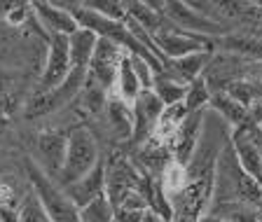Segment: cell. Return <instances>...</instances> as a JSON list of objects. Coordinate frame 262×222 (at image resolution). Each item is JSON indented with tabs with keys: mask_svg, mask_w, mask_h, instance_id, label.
Masks as SVG:
<instances>
[{
	"mask_svg": "<svg viewBox=\"0 0 262 222\" xmlns=\"http://www.w3.org/2000/svg\"><path fill=\"white\" fill-rule=\"evenodd\" d=\"M98 159H101V154H98L96 136L87 126H75L68 134L66 159H63V166H61L59 178H56V185L59 187H68V185L77 183L82 175H87L96 166Z\"/></svg>",
	"mask_w": 262,
	"mask_h": 222,
	"instance_id": "cell-1",
	"label": "cell"
},
{
	"mask_svg": "<svg viewBox=\"0 0 262 222\" xmlns=\"http://www.w3.org/2000/svg\"><path fill=\"white\" fill-rule=\"evenodd\" d=\"M26 173L33 185V194L38 196V201L42 204L49 220L52 222H82L80 208H75V204L66 196V192L54 183V178H49L38 164L28 162Z\"/></svg>",
	"mask_w": 262,
	"mask_h": 222,
	"instance_id": "cell-2",
	"label": "cell"
},
{
	"mask_svg": "<svg viewBox=\"0 0 262 222\" xmlns=\"http://www.w3.org/2000/svg\"><path fill=\"white\" fill-rule=\"evenodd\" d=\"M87 75L89 71H84V68H71L68 77L56 89L45 94H33L26 103V117H45V115L56 113L71 101H75L82 94V89H84Z\"/></svg>",
	"mask_w": 262,
	"mask_h": 222,
	"instance_id": "cell-3",
	"label": "cell"
},
{
	"mask_svg": "<svg viewBox=\"0 0 262 222\" xmlns=\"http://www.w3.org/2000/svg\"><path fill=\"white\" fill-rule=\"evenodd\" d=\"M159 12L166 16V21H171L176 28L190 33V35H204V38H223L227 35V28L223 24L213 21L208 16L199 14L190 3H180V0H169V3H157Z\"/></svg>",
	"mask_w": 262,
	"mask_h": 222,
	"instance_id": "cell-4",
	"label": "cell"
},
{
	"mask_svg": "<svg viewBox=\"0 0 262 222\" xmlns=\"http://www.w3.org/2000/svg\"><path fill=\"white\" fill-rule=\"evenodd\" d=\"M141 185V166L134 164L126 154H113L105 162V196L110 199L113 208H120V204L131 194L138 192Z\"/></svg>",
	"mask_w": 262,
	"mask_h": 222,
	"instance_id": "cell-5",
	"label": "cell"
},
{
	"mask_svg": "<svg viewBox=\"0 0 262 222\" xmlns=\"http://www.w3.org/2000/svg\"><path fill=\"white\" fill-rule=\"evenodd\" d=\"M232 150L236 162L262 187V129L255 124H241L232 129Z\"/></svg>",
	"mask_w": 262,
	"mask_h": 222,
	"instance_id": "cell-6",
	"label": "cell"
},
{
	"mask_svg": "<svg viewBox=\"0 0 262 222\" xmlns=\"http://www.w3.org/2000/svg\"><path fill=\"white\" fill-rule=\"evenodd\" d=\"M248 73H251V63L248 61H244L236 54H229V52H218V54H211L202 77L213 96V94L225 92L232 82L241 80V77H248Z\"/></svg>",
	"mask_w": 262,
	"mask_h": 222,
	"instance_id": "cell-7",
	"label": "cell"
},
{
	"mask_svg": "<svg viewBox=\"0 0 262 222\" xmlns=\"http://www.w3.org/2000/svg\"><path fill=\"white\" fill-rule=\"evenodd\" d=\"M157 47V52L164 56V63L171 59H183L190 54H199V52H215L213 38H204V35H190V33L180 31V28L171 26L169 31L150 35Z\"/></svg>",
	"mask_w": 262,
	"mask_h": 222,
	"instance_id": "cell-8",
	"label": "cell"
},
{
	"mask_svg": "<svg viewBox=\"0 0 262 222\" xmlns=\"http://www.w3.org/2000/svg\"><path fill=\"white\" fill-rule=\"evenodd\" d=\"M71 73V52H68V38L66 35H49L47 42V59H45V68L40 73L38 87L33 94H45L52 92L68 77Z\"/></svg>",
	"mask_w": 262,
	"mask_h": 222,
	"instance_id": "cell-9",
	"label": "cell"
},
{
	"mask_svg": "<svg viewBox=\"0 0 262 222\" xmlns=\"http://www.w3.org/2000/svg\"><path fill=\"white\" fill-rule=\"evenodd\" d=\"M124 56V49L117 47L115 42L105 38H98L94 56L89 61V77L96 80L105 92H113L115 82H117V73H120V63Z\"/></svg>",
	"mask_w": 262,
	"mask_h": 222,
	"instance_id": "cell-10",
	"label": "cell"
},
{
	"mask_svg": "<svg viewBox=\"0 0 262 222\" xmlns=\"http://www.w3.org/2000/svg\"><path fill=\"white\" fill-rule=\"evenodd\" d=\"M134 110V134H131V143L134 145H143L152 138L157 119L164 110V103L155 96L152 89H143L138 98L131 105Z\"/></svg>",
	"mask_w": 262,
	"mask_h": 222,
	"instance_id": "cell-11",
	"label": "cell"
},
{
	"mask_svg": "<svg viewBox=\"0 0 262 222\" xmlns=\"http://www.w3.org/2000/svg\"><path fill=\"white\" fill-rule=\"evenodd\" d=\"M204 119H206V110H199V113H190L185 117V122L180 124L178 134H176L173 138H171V143L166 145L169 152H171V157H173V162L183 164V166L190 164L196 145H199V141H202Z\"/></svg>",
	"mask_w": 262,
	"mask_h": 222,
	"instance_id": "cell-12",
	"label": "cell"
},
{
	"mask_svg": "<svg viewBox=\"0 0 262 222\" xmlns=\"http://www.w3.org/2000/svg\"><path fill=\"white\" fill-rule=\"evenodd\" d=\"M33 16L38 19V24L47 31V35H73L77 31V21L73 19V14L63 7V3H31Z\"/></svg>",
	"mask_w": 262,
	"mask_h": 222,
	"instance_id": "cell-13",
	"label": "cell"
},
{
	"mask_svg": "<svg viewBox=\"0 0 262 222\" xmlns=\"http://www.w3.org/2000/svg\"><path fill=\"white\" fill-rule=\"evenodd\" d=\"M61 190L75 204V208H84L94 199L103 196L105 194V159L101 157L87 175H82L77 183L68 185V187H61Z\"/></svg>",
	"mask_w": 262,
	"mask_h": 222,
	"instance_id": "cell-14",
	"label": "cell"
},
{
	"mask_svg": "<svg viewBox=\"0 0 262 222\" xmlns=\"http://www.w3.org/2000/svg\"><path fill=\"white\" fill-rule=\"evenodd\" d=\"M35 143H38V154H40V164H42L40 168L49 178L52 175L59 178L66 159V147H68V136L61 134V131H42Z\"/></svg>",
	"mask_w": 262,
	"mask_h": 222,
	"instance_id": "cell-15",
	"label": "cell"
},
{
	"mask_svg": "<svg viewBox=\"0 0 262 222\" xmlns=\"http://www.w3.org/2000/svg\"><path fill=\"white\" fill-rule=\"evenodd\" d=\"M215 49L229 52V54L241 56L248 63H262V38L253 33H227L223 38L213 40Z\"/></svg>",
	"mask_w": 262,
	"mask_h": 222,
	"instance_id": "cell-16",
	"label": "cell"
},
{
	"mask_svg": "<svg viewBox=\"0 0 262 222\" xmlns=\"http://www.w3.org/2000/svg\"><path fill=\"white\" fill-rule=\"evenodd\" d=\"M105 117L115 141H131L134 134V110L126 101H122L115 92H108V103H105Z\"/></svg>",
	"mask_w": 262,
	"mask_h": 222,
	"instance_id": "cell-17",
	"label": "cell"
},
{
	"mask_svg": "<svg viewBox=\"0 0 262 222\" xmlns=\"http://www.w3.org/2000/svg\"><path fill=\"white\" fill-rule=\"evenodd\" d=\"M211 54L213 52H199V54H190V56H183V59H171L164 63L162 73L187 87L190 82H194L196 77L204 75V68H206Z\"/></svg>",
	"mask_w": 262,
	"mask_h": 222,
	"instance_id": "cell-18",
	"label": "cell"
},
{
	"mask_svg": "<svg viewBox=\"0 0 262 222\" xmlns=\"http://www.w3.org/2000/svg\"><path fill=\"white\" fill-rule=\"evenodd\" d=\"M126 16L131 21H136L147 35H157V33L169 31L173 24L166 21V16L159 12L157 3H141V0H134V3H126Z\"/></svg>",
	"mask_w": 262,
	"mask_h": 222,
	"instance_id": "cell-19",
	"label": "cell"
},
{
	"mask_svg": "<svg viewBox=\"0 0 262 222\" xmlns=\"http://www.w3.org/2000/svg\"><path fill=\"white\" fill-rule=\"evenodd\" d=\"M98 35L87 28H77L73 35H68V52H71V68H84L89 71V61L94 56Z\"/></svg>",
	"mask_w": 262,
	"mask_h": 222,
	"instance_id": "cell-20",
	"label": "cell"
},
{
	"mask_svg": "<svg viewBox=\"0 0 262 222\" xmlns=\"http://www.w3.org/2000/svg\"><path fill=\"white\" fill-rule=\"evenodd\" d=\"M187 115L190 113H187V108L183 103H176V105L164 108L162 115H159V119H157V126H155L152 138L155 141H159V143H164V145H169L171 138L178 134L180 124L185 122Z\"/></svg>",
	"mask_w": 262,
	"mask_h": 222,
	"instance_id": "cell-21",
	"label": "cell"
},
{
	"mask_svg": "<svg viewBox=\"0 0 262 222\" xmlns=\"http://www.w3.org/2000/svg\"><path fill=\"white\" fill-rule=\"evenodd\" d=\"M122 101H126L129 105H134V101L138 98V94L143 92L141 82H138L136 73L131 68V56L124 52L122 56V63H120V73H117V82H115V89H113Z\"/></svg>",
	"mask_w": 262,
	"mask_h": 222,
	"instance_id": "cell-22",
	"label": "cell"
},
{
	"mask_svg": "<svg viewBox=\"0 0 262 222\" xmlns=\"http://www.w3.org/2000/svg\"><path fill=\"white\" fill-rule=\"evenodd\" d=\"M211 215H218L227 222H260V211L244 201H225V204H211L208 211Z\"/></svg>",
	"mask_w": 262,
	"mask_h": 222,
	"instance_id": "cell-23",
	"label": "cell"
},
{
	"mask_svg": "<svg viewBox=\"0 0 262 222\" xmlns=\"http://www.w3.org/2000/svg\"><path fill=\"white\" fill-rule=\"evenodd\" d=\"M208 105H211L213 113L220 115L232 129H236V126H241V124H248V110H246L244 105L236 103L234 98H229L225 92L213 94Z\"/></svg>",
	"mask_w": 262,
	"mask_h": 222,
	"instance_id": "cell-24",
	"label": "cell"
},
{
	"mask_svg": "<svg viewBox=\"0 0 262 222\" xmlns=\"http://www.w3.org/2000/svg\"><path fill=\"white\" fill-rule=\"evenodd\" d=\"M225 94H227L229 98H234L239 105H244L246 110L251 108L255 101H260L262 98V82H257L255 77H241V80L232 82L227 89H225Z\"/></svg>",
	"mask_w": 262,
	"mask_h": 222,
	"instance_id": "cell-25",
	"label": "cell"
},
{
	"mask_svg": "<svg viewBox=\"0 0 262 222\" xmlns=\"http://www.w3.org/2000/svg\"><path fill=\"white\" fill-rule=\"evenodd\" d=\"M152 92L164 103V108H169V105H176V103H183V101H185L187 87L176 80H171V77L164 75V73H157L155 82H152Z\"/></svg>",
	"mask_w": 262,
	"mask_h": 222,
	"instance_id": "cell-26",
	"label": "cell"
},
{
	"mask_svg": "<svg viewBox=\"0 0 262 222\" xmlns=\"http://www.w3.org/2000/svg\"><path fill=\"white\" fill-rule=\"evenodd\" d=\"M159 183H162V190H164V194H166V199L169 201L176 199V196L187 187V168L171 159V162L166 164V168L162 171V175H159Z\"/></svg>",
	"mask_w": 262,
	"mask_h": 222,
	"instance_id": "cell-27",
	"label": "cell"
},
{
	"mask_svg": "<svg viewBox=\"0 0 262 222\" xmlns=\"http://www.w3.org/2000/svg\"><path fill=\"white\" fill-rule=\"evenodd\" d=\"M80 220L82 222H115V208L110 204L108 196H98L84 208H80Z\"/></svg>",
	"mask_w": 262,
	"mask_h": 222,
	"instance_id": "cell-28",
	"label": "cell"
},
{
	"mask_svg": "<svg viewBox=\"0 0 262 222\" xmlns=\"http://www.w3.org/2000/svg\"><path fill=\"white\" fill-rule=\"evenodd\" d=\"M211 103V92H208L204 77H196L194 82L187 84L185 92V101L183 105L187 108V113H199V110H206V105Z\"/></svg>",
	"mask_w": 262,
	"mask_h": 222,
	"instance_id": "cell-29",
	"label": "cell"
},
{
	"mask_svg": "<svg viewBox=\"0 0 262 222\" xmlns=\"http://www.w3.org/2000/svg\"><path fill=\"white\" fill-rule=\"evenodd\" d=\"M87 10L96 14L113 19V21H126V3H113V0H94V3H82Z\"/></svg>",
	"mask_w": 262,
	"mask_h": 222,
	"instance_id": "cell-30",
	"label": "cell"
},
{
	"mask_svg": "<svg viewBox=\"0 0 262 222\" xmlns=\"http://www.w3.org/2000/svg\"><path fill=\"white\" fill-rule=\"evenodd\" d=\"M19 222H52L47 217V213H45L42 204L38 201V196L35 194H26L24 196V201L19 204Z\"/></svg>",
	"mask_w": 262,
	"mask_h": 222,
	"instance_id": "cell-31",
	"label": "cell"
},
{
	"mask_svg": "<svg viewBox=\"0 0 262 222\" xmlns=\"http://www.w3.org/2000/svg\"><path fill=\"white\" fill-rule=\"evenodd\" d=\"M129 56H131V68H134V73H136L141 87L143 89H152L155 75H157V73L152 71V65L147 63L145 59H141V56H134V54H129Z\"/></svg>",
	"mask_w": 262,
	"mask_h": 222,
	"instance_id": "cell-32",
	"label": "cell"
},
{
	"mask_svg": "<svg viewBox=\"0 0 262 222\" xmlns=\"http://www.w3.org/2000/svg\"><path fill=\"white\" fill-rule=\"evenodd\" d=\"M0 206H14V187L10 183H0Z\"/></svg>",
	"mask_w": 262,
	"mask_h": 222,
	"instance_id": "cell-33",
	"label": "cell"
},
{
	"mask_svg": "<svg viewBox=\"0 0 262 222\" xmlns=\"http://www.w3.org/2000/svg\"><path fill=\"white\" fill-rule=\"evenodd\" d=\"M248 122L255 126H262V98L248 108Z\"/></svg>",
	"mask_w": 262,
	"mask_h": 222,
	"instance_id": "cell-34",
	"label": "cell"
},
{
	"mask_svg": "<svg viewBox=\"0 0 262 222\" xmlns=\"http://www.w3.org/2000/svg\"><path fill=\"white\" fill-rule=\"evenodd\" d=\"M0 222H19L16 206H0Z\"/></svg>",
	"mask_w": 262,
	"mask_h": 222,
	"instance_id": "cell-35",
	"label": "cell"
},
{
	"mask_svg": "<svg viewBox=\"0 0 262 222\" xmlns=\"http://www.w3.org/2000/svg\"><path fill=\"white\" fill-rule=\"evenodd\" d=\"M143 222H171V220H166L164 215H159V213H155V211L147 208V211L143 213Z\"/></svg>",
	"mask_w": 262,
	"mask_h": 222,
	"instance_id": "cell-36",
	"label": "cell"
},
{
	"mask_svg": "<svg viewBox=\"0 0 262 222\" xmlns=\"http://www.w3.org/2000/svg\"><path fill=\"white\" fill-rule=\"evenodd\" d=\"M251 77H255L257 82H262V63H251Z\"/></svg>",
	"mask_w": 262,
	"mask_h": 222,
	"instance_id": "cell-37",
	"label": "cell"
},
{
	"mask_svg": "<svg viewBox=\"0 0 262 222\" xmlns=\"http://www.w3.org/2000/svg\"><path fill=\"white\" fill-rule=\"evenodd\" d=\"M199 222H227V220H223V217H218V215H211V213H204V215L199 217Z\"/></svg>",
	"mask_w": 262,
	"mask_h": 222,
	"instance_id": "cell-38",
	"label": "cell"
},
{
	"mask_svg": "<svg viewBox=\"0 0 262 222\" xmlns=\"http://www.w3.org/2000/svg\"><path fill=\"white\" fill-rule=\"evenodd\" d=\"M260 129H262V126H260Z\"/></svg>",
	"mask_w": 262,
	"mask_h": 222,
	"instance_id": "cell-39",
	"label": "cell"
}]
</instances>
